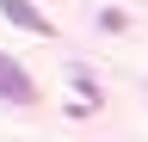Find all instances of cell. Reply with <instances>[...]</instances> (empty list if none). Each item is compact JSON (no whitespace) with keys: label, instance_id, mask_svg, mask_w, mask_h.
Segmentation results:
<instances>
[{"label":"cell","instance_id":"cell-2","mask_svg":"<svg viewBox=\"0 0 148 142\" xmlns=\"http://www.w3.org/2000/svg\"><path fill=\"white\" fill-rule=\"evenodd\" d=\"M0 19H12L18 31H37V37H49V31H56V25L43 19V12L31 6V0H0Z\"/></svg>","mask_w":148,"mask_h":142},{"label":"cell","instance_id":"cell-1","mask_svg":"<svg viewBox=\"0 0 148 142\" xmlns=\"http://www.w3.org/2000/svg\"><path fill=\"white\" fill-rule=\"evenodd\" d=\"M0 99H6V105H31V99H37V80H31L12 56H0Z\"/></svg>","mask_w":148,"mask_h":142}]
</instances>
